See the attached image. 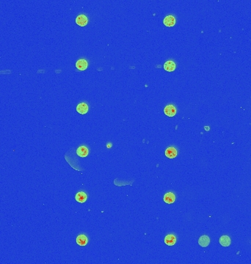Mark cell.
I'll return each instance as SVG.
<instances>
[{
  "instance_id": "13",
  "label": "cell",
  "mask_w": 251,
  "mask_h": 264,
  "mask_svg": "<svg viewBox=\"0 0 251 264\" xmlns=\"http://www.w3.org/2000/svg\"><path fill=\"white\" fill-rule=\"evenodd\" d=\"M76 243L79 246H85L87 243V238L85 235H79L76 238Z\"/></svg>"
},
{
  "instance_id": "5",
  "label": "cell",
  "mask_w": 251,
  "mask_h": 264,
  "mask_svg": "<svg viewBox=\"0 0 251 264\" xmlns=\"http://www.w3.org/2000/svg\"><path fill=\"white\" fill-rule=\"evenodd\" d=\"M175 199H176V196L172 192H168V193L165 194L164 196V201L166 203L171 204L173 202H175Z\"/></svg>"
},
{
  "instance_id": "12",
  "label": "cell",
  "mask_w": 251,
  "mask_h": 264,
  "mask_svg": "<svg viewBox=\"0 0 251 264\" xmlns=\"http://www.w3.org/2000/svg\"><path fill=\"white\" fill-rule=\"evenodd\" d=\"M75 197H76V200L77 201V202H81V203H83V202H85V201L87 200V194L85 193V192H79V193L76 194Z\"/></svg>"
},
{
  "instance_id": "4",
  "label": "cell",
  "mask_w": 251,
  "mask_h": 264,
  "mask_svg": "<svg viewBox=\"0 0 251 264\" xmlns=\"http://www.w3.org/2000/svg\"><path fill=\"white\" fill-rule=\"evenodd\" d=\"M76 111L81 114H86L88 111V106L85 103H81L76 106Z\"/></svg>"
},
{
  "instance_id": "2",
  "label": "cell",
  "mask_w": 251,
  "mask_h": 264,
  "mask_svg": "<svg viewBox=\"0 0 251 264\" xmlns=\"http://www.w3.org/2000/svg\"><path fill=\"white\" fill-rule=\"evenodd\" d=\"M87 18L85 15H80L76 18V23L80 26H86L87 23Z\"/></svg>"
},
{
  "instance_id": "6",
  "label": "cell",
  "mask_w": 251,
  "mask_h": 264,
  "mask_svg": "<svg viewBox=\"0 0 251 264\" xmlns=\"http://www.w3.org/2000/svg\"><path fill=\"white\" fill-rule=\"evenodd\" d=\"M165 155L169 158H175L177 155V150H176L175 148L170 147V148H168L166 150Z\"/></svg>"
},
{
  "instance_id": "3",
  "label": "cell",
  "mask_w": 251,
  "mask_h": 264,
  "mask_svg": "<svg viewBox=\"0 0 251 264\" xmlns=\"http://www.w3.org/2000/svg\"><path fill=\"white\" fill-rule=\"evenodd\" d=\"M176 238L174 235L170 234L167 235V236L164 238V243H166L168 246H173L176 243Z\"/></svg>"
},
{
  "instance_id": "7",
  "label": "cell",
  "mask_w": 251,
  "mask_h": 264,
  "mask_svg": "<svg viewBox=\"0 0 251 264\" xmlns=\"http://www.w3.org/2000/svg\"><path fill=\"white\" fill-rule=\"evenodd\" d=\"M176 23V18L173 16H168L164 19V24L166 26H173Z\"/></svg>"
},
{
  "instance_id": "9",
  "label": "cell",
  "mask_w": 251,
  "mask_h": 264,
  "mask_svg": "<svg viewBox=\"0 0 251 264\" xmlns=\"http://www.w3.org/2000/svg\"><path fill=\"white\" fill-rule=\"evenodd\" d=\"M88 149L85 146H80L76 150V153L80 157H86L88 155Z\"/></svg>"
},
{
  "instance_id": "8",
  "label": "cell",
  "mask_w": 251,
  "mask_h": 264,
  "mask_svg": "<svg viewBox=\"0 0 251 264\" xmlns=\"http://www.w3.org/2000/svg\"><path fill=\"white\" fill-rule=\"evenodd\" d=\"M210 243V238L207 236H203L198 240V243L203 247H206Z\"/></svg>"
},
{
  "instance_id": "11",
  "label": "cell",
  "mask_w": 251,
  "mask_h": 264,
  "mask_svg": "<svg viewBox=\"0 0 251 264\" xmlns=\"http://www.w3.org/2000/svg\"><path fill=\"white\" fill-rule=\"evenodd\" d=\"M76 67L80 70H85L87 67V62L85 60H79L76 63Z\"/></svg>"
},
{
  "instance_id": "10",
  "label": "cell",
  "mask_w": 251,
  "mask_h": 264,
  "mask_svg": "<svg viewBox=\"0 0 251 264\" xmlns=\"http://www.w3.org/2000/svg\"><path fill=\"white\" fill-rule=\"evenodd\" d=\"M164 70H166L167 71L172 72L176 69V64L173 61H167L164 65Z\"/></svg>"
},
{
  "instance_id": "14",
  "label": "cell",
  "mask_w": 251,
  "mask_h": 264,
  "mask_svg": "<svg viewBox=\"0 0 251 264\" xmlns=\"http://www.w3.org/2000/svg\"><path fill=\"white\" fill-rule=\"evenodd\" d=\"M230 238L228 236H223L220 238V243L223 246H228L230 244Z\"/></svg>"
},
{
  "instance_id": "1",
  "label": "cell",
  "mask_w": 251,
  "mask_h": 264,
  "mask_svg": "<svg viewBox=\"0 0 251 264\" xmlns=\"http://www.w3.org/2000/svg\"><path fill=\"white\" fill-rule=\"evenodd\" d=\"M164 112L168 117H173L176 113V109L173 105H167L164 109Z\"/></svg>"
}]
</instances>
